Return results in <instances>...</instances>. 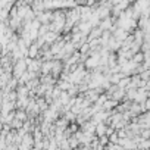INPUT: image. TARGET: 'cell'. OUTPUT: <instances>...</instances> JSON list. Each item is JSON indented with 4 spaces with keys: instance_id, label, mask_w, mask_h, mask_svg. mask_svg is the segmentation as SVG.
Wrapping results in <instances>:
<instances>
[{
    "instance_id": "cell-1",
    "label": "cell",
    "mask_w": 150,
    "mask_h": 150,
    "mask_svg": "<svg viewBox=\"0 0 150 150\" xmlns=\"http://www.w3.org/2000/svg\"><path fill=\"white\" fill-rule=\"evenodd\" d=\"M27 71V63H25V59H19L18 62L13 63V68H12V77L15 80H18L21 75Z\"/></svg>"
},
{
    "instance_id": "cell-2",
    "label": "cell",
    "mask_w": 150,
    "mask_h": 150,
    "mask_svg": "<svg viewBox=\"0 0 150 150\" xmlns=\"http://www.w3.org/2000/svg\"><path fill=\"white\" fill-rule=\"evenodd\" d=\"M27 118H28V116H27L25 110H16L13 119H18V121H21V122H27Z\"/></svg>"
},
{
    "instance_id": "cell-3",
    "label": "cell",
    "mask_w": 150,
    "mask_h": 150,
    "mask_svg": "<svg viewBox=\"0 0 150 150\" xmlns=\"http://www.w3.org/2000/svg\"><path fill=\"white\" fill-rule=\"evenodd\" d=\"M63 118H65V121H66V122H72V121H75V118H77V116H75L72 112H66Z\"/></svg>"
}]
</instances>
